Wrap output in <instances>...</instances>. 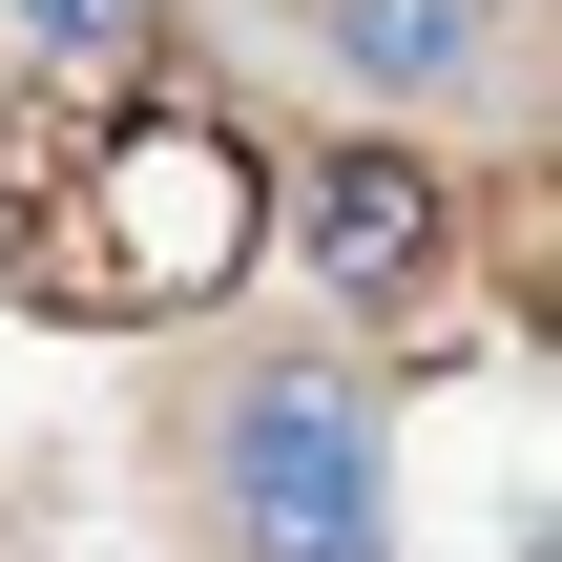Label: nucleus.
<instances>
[{"mask_svg":"<svg viewBox=\"0 0 562 562\" xmlns=\"http://www.w3.org/2000/svg\"><path fill=\"white\" fill-rule=\"evenodd\" d=\"M271 229V146L229 104H104L63 167H21V292L42 313H209Z\"/></svg>","mask_w":562,"mask_h":562,"instance_id":"obj_1","label":"nucleus"},{"mask_svg":"<svg viewBox=\"0 0 562 562\" xmlns=\"http://www.w3.org/2000/svg\"><path fill=\"white\" fill-rule=\"evenodd\" d=\"M209 501L250 562H396V459H375V375L355 355H250L209 417Z\"/></svg>","mask_w":562,"mask_h":562,"instance_id":"obj_2","label":"nucleus"},{"mask_svg":"<svg viewBox=\"0 0 562 562\" xmlns=\"http://www.w3.org/2000/svg\"><path fill=\"white\" fill-rule=\"evenodd\" d=\"M271 229L313 250V292H334V313H417V292H438V250H459V167H438L417 125H375V146L271 167Z\"/></svg>","mask_w":562,"mask_h":562,"instance_id":"obj_3","label":"nucleus"},{"mask_svg":"<svg viewBox=\"0 0 562 562\" xmlns=\"http://www.w3.org/2000/svg\"><path fill=\"white\" fill-rule=\"evenodd\" d=\"M313 42H334L375 104H459L480 42H501V0H313Z\"/></svg>","mask_w":562,"mask_h":562,"instance_id":"obj_4","label":"nucleus"},{"mask_svg":"<svg viewBox=\"0 0 562 562\" xmlns=\"http://www.w3.org/2000/svg\"><path fill=\"white\" fill-rule=\"evenodd\" d=\"M167 42V0H0V63L21 83H125Z\"/></svg>","mask_w":562,"mask_h":562,"instance_id":"obj_5","label":"nucleus"}]
</instances>
